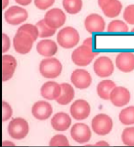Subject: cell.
Segmentation results:
<instances>
[{
    "instance_id": "obj_7",
    "label": "cell",
    "mask_w": 134,
    "mask_h": 147,
    "mask_svg": "<svg viewBox=\"0 0 134 147\" xmlns=\"http://www.w3.org/2000/svg\"><path fill=\"white\" fill-rule=\"evenodd\" d=\"M34 42L35 40L30 35L24 33V32L17 31L14 39H13V47H14L16 53L20 54H27L31 51Z\"/></svg>"
},
{
    "instance_id": "obj_39",
    "label": "cell",
    "mask_w": 134,
    "mask_h": 147,
    "mask_svg": "<svg viewBox=\"0 0 134 147\" xmlns=\"http://www.w3.org/2000/svg\"><path fill=\"white\" fill-rule=\"evenodd\" d=\"M8 4H9V0H2V8H3V10L7 7Z\"/></svg>"
},
{
    "instance_id": "obj_10",
    "label": "cell",
    "mask_w": 134,
    "mask_h": 147,
    "mask_svg": "<svg viewBox=\"0 0 134 147\" xmlns=\"http://www.w3.org/2000/svg\"><path fill=\"white\" fill-rule=\"evenodd\" d=\"M44 20L47 26L57 30L65 24L66 15L59 8H51V10H48L45 13Z\"/></svg>"
},
{
    "instance_id": "obj_29",
    "label": "cell",
    "mask_w": 134,
    "mask_h": 147,
    "mask_svg": "<svg viewBox=\"0 0 134 147\" xmlns=\"http://www.w3.org/2000/svg\"><path fill=\"white\" fill-rule=\"evenodd\" d=\"M18 32H24L27 33L28 35H30L33 38L34 40H36L38 38H40L38 35V29L37 27V25H33V24H23L22 26H20L18 28Z\"/></svg>"
},
{
    "instance_id": "obj_40",
    "label": "cell",
    "mask_w": 134,
    "mask_h": 147,
    "mask_svg": "<svg viewBox=\"0 0 134 147\" xmlns=\"http://www.w3.org/2000/svg\"><path fill=\"white\" fill-rule=\"evenodd\" d=\"M3 146H15V144L13 143V142H11V141H4L3 142Z\"/></svg>"
},
{
    "instance_id": "obj_34",
    "label": "cell",
    "mask_w": 134,
    "mask_h": 147,
    "mask_svg": "<svg viewBox=\"0 0 134 147\" xmlns=\"http://www.w3.org/2000/svg\"><path fill=\"white\" fill-rule=\"evenodd\" d=\"M11 47V40L10 38L8 37V35L6 34H2V53H6L7 51L10 49Z\"/></svg>"
},
{
    "instance_id": "obj_8",
    "label": "cell",
    "mask_w": 134,
    "mask_h": 147,
    "mask_svg": "<svg viewBox=\"0 0 134 147\" xmlns=\"http://www.w3.org/2000/svg\"><path fill=\"white\" fill-rule=\"evenodd\" d=\"M29 17V14L25 8L20 6H11L4 13V19L9 25L17 26L24 23Z\"/></svg>"
},
{
    "instance_id": "obj_23",
    "label": "cell",
    "mask_w": 134,
    "mask_h": 147,
    "mask_svg": "<svg viewBox=\"0 0 134 147\" xmlns=\"http://www.w3.org/2000/svg\"><path fill=\"white\" fill-rule=\"evenodd\" d=\"M103 13L104 16L108 18H115L117 17L122 10V4L119 0H112L108 2L106 5H104L103 8Z\"/></svg>"
},
{
    "instance_id": "obj_2",
    "label": "cell",
    "mask_w": 134,
    "mask_h": 147,
    "mask_svg": "<svg viewBox=\"0 0 134 147\" xmlns=\"http://www.w3.org/2000/svg\"><path fill=\"white\" fill-rule=\"evenodd\" d=\"M62 72V64L57 58L46 57L40 63V73L46 79H55Z\"/></svg>"
},
{
    "instance_id": "obj_25",
    "label": "cell",
    "mask_w": 134,
    "mask_h": 147,
    "mask_svg": "<svg viewBox=\"0 0 134 147\" xmlns=\"http://www.w3.org/2000/svg\"><path fill=\"white\" fill-rule=\"evenodd\" d=\"M119 121L123 125H132L134 124V106H129L120 111L119 115Z\"/></svg>"
},
{
    "instance_id": "obj_4",
    "label": "cell",
    "mask_w": 134,
    "mask_h": 147,
    "mask_svg": "<svg viewBox=\"0 0 134 147\" xmlns=\"http://www.w3.org/2000/svg\"><path fill=\"white\" fill-rule=\"evenodd\" d=\"M92 130L98 135H106L112 130L113 121L106 114H99L94 117L91 123Z\"/></svg>"
},
{
    "instance_id": "obj_9",
    "label": "cell",
    "mask_w": 134,
    "mask_h": 147,
    "mask_svg": "<svg viewBox=\"0 0 134 147\" xmlns=\"http://www.w3.org/2000/svg\"><path fill=\"white\" fill-rule=\"evenodd\" d=\"M70 134H71L72 139L79 144L87 143L92 137L91 128L86 123H77L74 125H72Z\"/></svg>"
},
{
    "instance_id": "obj_1",
    "label": "cell",
    "mask_w": 134,
    "mask_h": 147,
    "mask_svg": "<svg viewBox=\"0 0 134 147\" xmlns=\"http://www.w3.org/2000/svg\"><path fill=\"white\" fill-rule=\"evenodd\" d=\"M56 40L63 49H73L79 44L80 35L73 27H65L57 33Z\"/></svg>"
},
{
    "instance_id": "obj_12",
    "label": "cell",
    "mask_w": 134,
    "mask_h": 147,
    "mask_svg": "<svg viewBox=\"0 0 134 147\" xmlns=\"http://www.w3.org/2000/svg\"><path fill=\"white\" fill-rule=\"evenodd\" d=\"M72 84L74 87L80 90H85L89 88L92 84V76L85 69H75L70 77Z\"/></svg>"
},
{
    "instance_id": "obj_20",
    "label": "cell",
    "mask_w": 134,
    "mask_h": 147,
    "mask_svg": "<svg viewBox=\"0 0 134 147\" xmlns=\"http://www.w3.org/2000/svg\"><path fill=\"white\" fill-rule=\"evenodd\" d=\"M57 44L52 40H42L37 45V51L44 57H52L57 53Z\"/></svg>"
},
{
    "instance_id": "obj_5",
    "label": "cell",
    "mask_w": 134,
    "mask_h": 147,
    "mask_svg": "<svg viewBox=\"0 0 134 147\" xmlns=\"http://www.w3.org/2000/svg\"><path fill=\"white\" fill-rule=\"evenodd\" d=\"M8 133L14 139H23L28 135L30 127L29 123L23 117H16L8 124Z\"/></svg>"
},
{
    "instance_id": "obj_28",
    "label": "cell",
    "mask_w": 134,
    "mask_h": 147,
    "mask_svg": "<svg viewBox=\"0 0 134 147\" xmlns=\"http://www.w3.org/2000/svg\"><path fill=\"white\" fill-rule=\"evenodd\" d=\"M121 141L126 146H134V126L124 128L121 133Z\"/></svg>"
},
{
    "instance_id": "obj_19",
    "label": "cell",
    "mask_w": 134,
    "mask_h": 147,
    "mask_svg": "<svg viewBox=\"0 0 134 147\" xmlns=\"http://www.w3.org/2000/svg\"><path fill=\"white\" fill-rule=\"evenodd\" d=\"M72 119L68 114L64 112H59L51 117V124L56 131H65L71 126Z\"/></svg>"
},
{
    "instance_id": "obj_26",
    "label": "cell",
    "mask_w": 134,
    "mask_h": 147,
    "mask_svg": "<svg viewBox=\"0 0 134 147\" xmlns=\"http://www.w3.org/2000/svg\"><path fill=\"white\" fill-rule=\"evenodd\" d=\"M108 32L110 34H125L128 32V26L122 20H112L108 25Z\"/></svg>"
},
{
    "instance_id": "obj_27",
    "label": "cell",
    "mask_w": 134,
    "mask_h": 147,
    "mask_svg": "<svg viewBox=\"0 0 134 147\" xmlns=\"http://www.w3.org/2000/svg\"><path fill=\"white\" fill-rule=\"evenodd\" d=\"M36 25H37V27L38 29V35H40V38H42V39L51 38L53 35H55L56 30L55 29L51 28L49 26H47L44 19L40 20V21H38Z\"/></svg>"
},
{
    "instance_id": "obj_38",
    "label": "cell",
    "mask_w": 134,
    "mask_h": 147,
    "mask_svg": "<svg viewBox=\"0 0 134 147\" xmlns=\"http://www.w3.org/2000/svg\"><path fill=\"white\" fill-rule=\"evenodd\" d=\"M96 146H110V144L108 143L106 141H104V140H102V141H99L98 143L95 144Z\"/></svg>"
},
{
    "instance_id": "obj_33",
    "label": "cell",
    "mask_w": 134,
    "mask_h": 147,
    "mask_svg": "<svg viewBox=\"0 0 134 147\" xmlns=\"http://www.w3.org/2000/svg\"><path fill=\"white\" fill-rule=\"evenodd\" d=\"M35 6L40 10H46L54 4L55 0H34Z\"/></svg>"
},
{
    "instance_id": "obj_13",
    "label": "cell",
    "mask_w": 134,
    "mask_h": 147,
    "mask_svg": "<svg viewBox=\"0 0 134 147\" xmlns=\"http://www.w3.org/2000/svg\"><path fill=\"white\" fill-rule=\"evenodd\" d=\"M84 26L88 33L90 34H100L103 33L106 29V22L101 15L93 13L86 17Z\"/></svg>"
},
{
    "instance_id": "obj_22",
    "label": "cell",
    "mask_w": 134,
    "mask_h": 147,
    "mask_svg": "<svg viewBox=\"0 0 134 147\" xmlns=\"http://www.w3.org/2000/svg\"><path fill=\"white\" fill-rule=\"evenodd\" d=\"M61 88H62L61 95L56 99V103L62 106L68 105V104L73 101L75 97L74 88L68 83H61Z\"/></svg>"
},
{
    "instance_id": "obj_14",
    "label": "cell",
    "mask_w": 134,
    "mask_h": 147,
    "mask_svg": "<svg viewBox=\"0 0 134 147\" xmlns=\"http://www.w3.org/2000/svg\"><path fill=\"white\" fill-rule=\"evenodd\" d=\"M115 65L119 71L129 73L134 70V53L131 51H121L116 55Z\"/></svg>"
},
{
    "instance_id": "obj_24",
    "label": "cell",
    "mask_w": 134,
    "mask_h": 147,
    "mask_svg": "<svg viewBox=\"0 0 134 147\" xmlns=\"http://www.w3.org/2000/svg\"><path fill=\"white\" fill-rule=\"evenodd\" d=\"M62 6L68 14H78L83 8L82 0H62Z\"/></svg>"
},
{
    "instance_id": "obj_21",
    "label": "cell",
    "mask_w": 134,
    "mask_h": 147,
    "mask_svg": "<svg viewBox=\"0 0 134 147\" xmlns=\"http://www.w3.org/2000/svg\"><path fill=\"white\" fill-rule=\"evenodd\" d=\"M116 87L115 83L110 79H104L97 85V94L103 100H110L112 90Z\"/></svg>"
},
{
    "instance_id": "obj_41",
    "label": "cell",
    "mask_w": 134,
    "mask_h": 147,
    "mask_svg": "<svg viewBox=\"0 0 134 147\" xmlns=\"http://www.w3.org/2000/svg\"><path fill=\"white\" fill-rule=\"evenodd\" d=\"M131 33H133V34H134V28L132 29V30H131Z\"/></svg>"
},
{
    "instance_id": "obj_18",
    "label": "cell",
    "mask_w": 134,
    "mask_h": 147,
    "mask_svg": "<svg viewBox=\"0 0 134 147\" xmlns=\"http://www.w3.org/2000/svg\"><path fill=\"white\" fill-rule=\"evenodd\" d=\"M17 68V60L13 55L3 54L2 57V80L3 82L10 80Z\"/></svg>"
},
{
    "instance_id": "obj_16",
    "label": "cell",
    "mask_w": 134,
    "mask_h": 147,
    "mask_svg": "<svg viewBox=\"0 0 134 147\" xmlns=\"http://www.w3.org/2000/svg\"><path fill=\"white\" fill-rule=\"evenodd\" d=\"M52 114V106L46 101H38L32 107V115L38 121L49 119Z\"/></svg>"
},
{
    "instance_id": "obj_36",
    "label": "cell",
    "mask_w": 134,
    "mask_h": 147,
    "mask_svg": "<svg viewBox=\"0 0 134 147\" xmlns=\"http://www.w3.org/2000/svg\"><path fill=\"white\" fill-rule=\"evenodd\" d=\"M16 3L19 4L20 6H28L31 4V2L33 0H15Z\"/></svg>"
},
{
    "instance_id": "obj_6",
    "label": "cell",
    "mask_w": 134,
    "mask_h": 147,
    "mask_svg": "<svg viewBox=\"0 0 134 147\" xmlns=\"http://www.w3.org/2000/svg\"><path fill=\"white\" fill-rule=\"evenodd\" d=\"M93 68L97 76L101 78H106L112 75L114 71V64L108 56L102 55L95 60Z\"/></svg>"
},
{
    "instance_id": "obj_15",
    "label": "cell",
    "mask_w": 134,
    "mask_h": 147,
    "mask_svg": "<svg viewBox=\"0 0 134 147\" xmlns=\"http://www.w3.org/2000/svg\"><path fill=\"white\" fill-rule=\"evenodd\" d=\"M130 99L131 95L127 88L122 87V86H119V87L116 86L110 94V100L115 107H123L130 102Z\"/></svg>"
},
{
    "instance_id": "obj_35",
    "label": "cell",
    "mask_w": 134,
    "mask_h": 147,
    "mask_svg": "<svg viewBox=\"0 0 134 147\" xmlns=\"http://www.w3.org/2000/svg\"><path fill=\"white\" fill-rule=\"evenodd\" d=\"M83 45H85V46L89 47H93L95 45V39L93 37H90V38H87L85 40H84Z\"/></svg>"
},
{
    "instance_id": "obj_30",
    "label": "cell",
    "mask_w": 134,
    "mask_h": 147,
    "mask_svg": "<svg viewBox=\"0 0 134 147\" xmlns=\"http://www.w3.org/2000/svg\"><path fill=\"white\" fill-rule=\"evenodd\" d=\"M49 146L51 147H60V146H69V141L67 137L63 134H56L51 137L49 141Z\"/></svg>"
},
{
    "instance_id": "obj_11",
    "label": "cell",
    "mask_w": 134,
    "mask_h": 147,
    "mask_svg": "<svg viewBox=\"0 0 134 147\" xmlns=\"http://www.w3.org/2000/svg\"><path fill=\"white\" fill-rule=\"evenodd\" d=\"M91 113V106L87 101L79 99L72 103L70 107V115L76 121H84L88 119Z\"/></svg>"
},
{
    "instance_id": "obj_37",
    "label": "cell",
    "mask_w": 134,
    "mask_h": 147,
    "mask_svg": "<svg viewBox=\"0 0 134 147\" xmlns=\"http://www.w3.org/2000/svg\"><path fill=\"white\" fill-rule=\"evenodd\" d=\"M110 1H112V0H98V5H99V7L102 9L104 5H106V4H108Z\"/></svg>"
},
{
    "instance_id": "obj_17",
    "label": "cell",
    "mask_w": 134,
    "mask_h": 147,
    "mask_svg": "<svg viewBox=\"0 0 134 147\" xmlns=\"http://www.w3.org/2000/svg\"><path fill=\"white\" fill-rule=\"evenodd\" d=\"M61 84L55 81H47L40 88V95L45 100H55L61 95Z\"/></svg>"
},
{
    "instance_id": "obj_31",
    "label": "cell",
    "mask_w": 134,
    "mask_h": 147,
    "mask_svg": "<svg viewBox=\"0 0 134 147\" xmlns=\"http://www.w3.org/2000/svg\"><path fill=\"white\" fill-rule=\"evenodd\" d=\"M123 19L127 24L134 25V4L128 5L124 9Z\"/></svg>"
},
{
    "instance_id": "obj_32",
    "label": "cell",
    "mask_w": 134,
    "mask_h": 147,
    "mask_svg": "<svg viewBox=\"0 0 134 147\" xmlns=\"http://www.w3.org/2000/svg\"><path fill=\"white\" fill-rule=\"evenodd\" d=\"M13 116V109L6 101L2 102V121H7Z\"/></svg>"
},
{
    "instance_id": "obj_3",
    "label": "cell",
    "mask_w": 134,
    "mask_h": 147,
    "mask_svg": "<svg viewBox=\"0 0 134 147\" xmlns=\"http://www.w3.org/2000/svg\"><path fill=\"white\" fill-rule=\"evenodd\" d=\"M97 55L96 51H93V47H89L85 45L76 47L71 54V59L75 65L84 67L89 65Z\"/></svg>"
}]
</instances>
